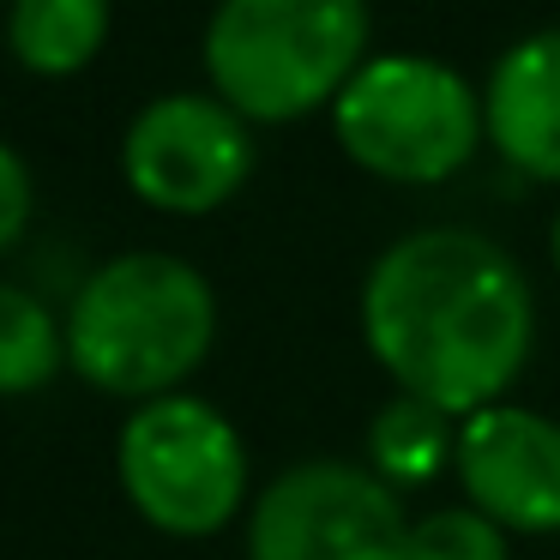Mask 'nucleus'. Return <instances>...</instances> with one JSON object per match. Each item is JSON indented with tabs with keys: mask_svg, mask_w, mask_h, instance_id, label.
<instances>
[{
	"mask_svg": "<svg viewBox=\"0 0 560 560\" xmlns=\"http://www.w3.org/2000/svg\"><path fill=\"white\" fill-rule=\"evenodd\" d=\"M530 283L476 230H416L374 259L362 331L410 398L476 416L530 355Z\"/></svg>",
	"mask_w": 560,
	"mask_h": 560,
	"instance_id": "f257e3e1",
	"label": "nucleus"
},
{
	"mask_svg": "<svg viewBox=\"0 0 560 560\" xmlns=\"http://www.w3.org/2000/svg\"><path fill=\"white\" fill-rule=\"evenodd\" d=\"M218 302L187 259L121 254L91 271L67 314V362L115 398H170L211 350Z\"/></svg>",
	"mask_w": 560,
	"mask_h": 560,
	"instance_id": "f03ea898",
	"label": "nucleus"
},
{
	"mask_svg": "<svg viewBox=\"0 0 560 560\" xmlns=\"http://www.w3.org/2000/svg\"><path fill=\"white\" fill-rule=\"evenodd\" d=\"M368 0H223L206 31L218 97L242 121H295L362 73Z\"/></svg>",
	"mask_w": 560,
	"mask_h": 560,
	"instance_id": "7ed1b4c3",
	"label": "nucleus"
},
{
	"mask_svg": "<svg viewBox=\"0 0 560 560\" xmlns=\"http://www.w3.org/2000/svg\"><path fill=\"white\" fill-rule=\"evenodd\" d=\"M331 127L368 175L428 187L470 163L488 121L452 67L428 55H380L331 103Z\"/></svg>",
	"mask_w": 560,
	"mask_h": 560,
	"instance_id": "20e7f679",
	"label": "nucleus"
},
{
	"mask_svg": "<svg viewBox=\"0 0 560 560\" xmlns=\"http://www.w3.org/2000/svg\"><path fill=\"white\" fill-rule=\"evenodd\" d=\"M115 464L127 500L170 536L218 530L247 494V452L206 398L139 404L121 428Z\"/></svg>",
	"mask_w": 560,
	"mask_h": 560,
	"instance_id": "39448f33",
	"label": "nucleus"
},
{
	"mask_svg": "<svg viewBox=\"0 0 560 560\" xmlns=\"http://www.w3.org/2000/svg\"><path fill=\"white\" fill-rule=\"evenodd\" d=\"M247 555L254 560H404L410 555V524H404L398 494L380 476L319 458L283 470L259 494Z\"/></svg>",
	"mask_w": 560,
	"mask_h": 560,
	"instance_id": "423d86ee",
	"label": "nucleus"
},
{
	"mask_svg": "<svg viewBox=\"0 0 560 560\" xmlns=\"http://www.w3.org/2000/svg\"><path fill=\"white\" fill-rule=\"evenodd\" d=\"M121 163L145 206L199 218V211L223 206L247 182L254 139H247V121L223 97L182 91V97H158L133 115Z\"/></svg>",
	"mask_w": 560,
	"mask_h": 560,
	"instance_id": "0eeeda50",
	"label": "nucleus"
},
{
	"mask_svg": "<svg viewBox=\"0 0 560 560\" xmlns=\"http://www.w3.org/2000/svg\"><path fill=\"white\" fill-rule=\"evenodd\" d=\"M452 464L470 506L500 530H560V422L518 404H488L464 416Z\"/></svg>",
	"mask_w": 560,
	"mask_h": 560,
	"instance_id": "6e6552de",
	"label": "nucleus"
},
{
	"mask_svg": "<svg viewBox=\"0 0 560 560\" xmlns=\"http://www.w3.org/2000/svg\"><path fill=\"white\" fill-rule=\"evenodd\" d=\"M488 139L524 175L560 182V31L524 37L500 55L482 103Z\"/></svg>",
	"mask_w": 560,
	"mask_h": 560,
	"instance_id": "1a4fd4ad",
	"label": "nucleus"
},
{
	"mask_svg": "<svg viewBox=\"0 0 560 560\" xmlns=\"http://www.w3.org/2000/svg\"><path fill=\"white\" fill-rule=\"evenodd\" d=\"M109 37V0H13V43L19 67L43 79H67L91 67V55Z\"/></svg>",
	"mask_w": 560,
	"mask_h": 560,
	"instance_id": "9d476101",
	"label": "nucleus"
},
{
	"mask_svg": "<svg viewBox=\"0 0 560 560\" xmlns=\"http://www.w3.org/2000/svg\"><path fill=\"white\" fill-rule=\"evenodd\" d=\"M452 446L458 440H446V410L410 398V392L398 404H386L368 428V452H374L380 476H392V482H428Z\"/></svg>",
	"mask_w": 560,
	"mask_h": 560,
	"instance_id": "9b49d317",
	"label": "nucleus"
},
{
	"mask_svg": "<svg viewBox=\"0 0 560 560\" xmlns=\"http://www.w3.org/2000/svg\"><path fill=\"white\" fill-rule=\"evenodd\" d=\"M61 355L67 338L49 307L13 283H0V392H37L43 380H55Z\"/></svg>",
	"mask_w": 560,
	"mask_h": 560,
	"instance_id": "f8f14e48",
	"label": "nucleus"
},
{
	"mask_svg": "<svg viewBox=\"0 0 560 560\" xmlns=\"http://www.w3.org/2000/svg\"><path fill=\"white\" fill-rule=\"evenodd\" d=\"M404 560H506V536L476 506L428 512L422 524H410V555Z\"/></svg>",
	"mask_w": 560,
	"mask_h": 560,
	"instance_id": "ddd939ff",
	"label": "nucleus"
},
{
	"mask_svg": "<svg viewBox=\"0 0 560 560\" xmlns=\"http://www.w3.org/2000/svg\"><path fill=\"white\" fill-rule=\"evenodd\" d=\"M31 218V175L13 145H0V247H13Z\"/></svg>",
	"mask_w": 560,
	"mask_h": 560,
	"instance_id": "4468645a",
	"label": "nucleus"
},
{
	"mask_svg": "<svg viewBox=\"0 0 560 560\" xmlns=\"http://www.w3.org/2000/svg\"><path fill=\"white\" fill-rule=\"evenodd\" d=\"M555 266H560V218H555Z\"/></svg>",
	"mask_w": 560,
	"mask_h": 560,
	"instance_id": "2eb2a0df",
	"label": "nucleus"
}]
</instances>
